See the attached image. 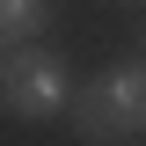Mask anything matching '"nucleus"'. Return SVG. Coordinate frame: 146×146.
Masks as SVG:
<instances>
[{"label": "nucleus", "mask_w": 146, "mask_h": 146, "mask_svg": "<svg viewBox=\"0 0 146 146\" xmlns=\"http://www.w3.org/2000/svg\"><path fill=\"white\" fill-rule=\"evenodd\" d=\"M73 131L88 146H131L146 139V58H124V66L95 73V80H80L66 102Z\"/></svg>", "instance_id": "1"}, {"label": "nucleus", "mask_w": 146, "mask_h": 146, "mask_svg": "<svg viewBox=\"0 0 146 146\" xmlns=\"http://www.w3.org/2000/svg\"><path fill=\"white\" fill-rule=\"evenodd\" d=\"M66 102H73V73H66L58 51H44V44L7 51V66H0V110H15L22 124H44Z\"/></svg>", "instance_id": "2"}, {"label": "nucleus", "mask_w": 146, "mask_h": 146, "mask_svg": "<svg viewBox=\"0 0 146 146\" xmlns=\"http://www.w3.org/2000/svg\"><path fill=\"white\" fill-rule=\"evenodd\" d=\"M51 0H0V51H22V44H36V36L51 29Z\"/></svg>", "instance_id": "3"}, {"label": "nucleus", "mask_w": 146, "mask_h": 146, "mask_svg": "<svg viewBox=\"0 0 146 146\" xmlns=\"http://www.w3.org/2000/svg\"><path fill=\"white\" fill-rule=\"evenodd\" d=\"M124 7H146V0H124Z\"/></svg>", "instance_id": "4"}, {"label": "nucleus", "mask_w": 146, "mask_h": 146, "mask_svg": "<svg viewBox=\"0 0 146 146\" xmlns=\"http://www.w3.org/2000/svg\"><path fill=\"white\" fill-rule=\"evenodd\" d=\"M139 58H146V36H139Z\"/></svg>", "instance_id": "5"}, {"label": "nucleus", "mask_w": 146, "mask_h": 146, "mask_svg": "<svg viewBox=\"0 0 146 146\" xmlns=\"http://www.w3.org/2000/svg\"><path fill=\"white\" fill-rule=\"evenodd\" d=\"M0 66H7V58H0Z\"/></svg>", "instance_id": "6"}]
</instances>
